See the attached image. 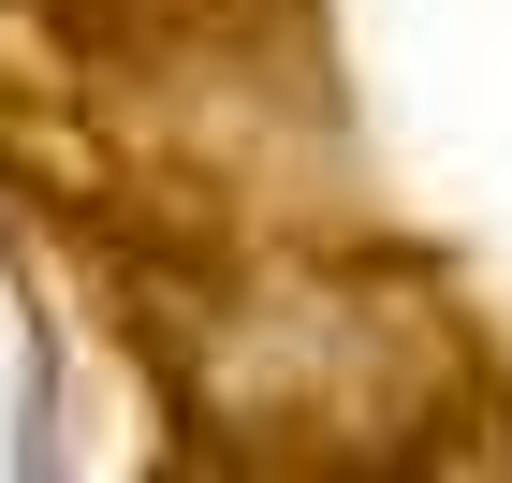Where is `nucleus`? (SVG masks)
Listing matches in <instances>:
<instances>
[{
    "label": "nucleus",
    "instance_id": "1",
    "mask_svg": "<svg viewBox=\"0 0 512 483\" xmlns=\"http://www.w3.org/2000/svg\"><path fill=\"white\" fill-rule=\"evenodd\" d=\"M161 410L205 469H439L498 425V366L439 264L322 220H205L132 249Z\"/></svg>",
    "mask_w": 512,
    "mask_h": 483
}]
</instances>
